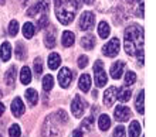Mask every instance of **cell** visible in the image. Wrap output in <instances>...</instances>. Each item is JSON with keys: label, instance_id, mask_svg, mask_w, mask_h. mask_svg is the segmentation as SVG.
<instances>
[{"label": "cell", "instance_id": "ee69618b", "mask_svg": "<svg viewBox=\"0 0 156 137\" xmlns=\"http://www.w3.org/2000/svg\"><path fill=\"white\" fill-rule=\"evenodd\" d=\"M98 96V92H97V91H94V92H92V98H97Z\"/></svg>", "mask_w": 156, "mask_h": 137}, {"label": "cell", "instance_id": "30bf717a", "mask_svg": "<svg viewBox=\"0 0 156 137\" xmlns=\"http://www.w3.org/2000/svg\"><path fill=\"white\" fill-rule=\"evenodd\" d=\"M116 95H118V89L115 86H109L104 93V103L107 106H112L116 101Z\"/></svg>", "mask_w": 156, "mask_h": 137}, {"label": "cell", "instance_id": "44dd1931", "mask_svg": "<svg viewBox=\"0 0 156 137\" xmlns=\"http://www.w3.org/2000/svg\"><path fill=\"white\" fill-rule=\"evenodd\" d=\"M60 64H61V58H60V55H58L57 53L50 54V57H48V67H50V69H57L58 67H60Z\"/></svg>", "mask_w": 156, "mask_h": 137}, {"label": "cell", "instance_id": "603a6c76", "mask_svg": "<svg viewBox=\"0 0 156 137\" xmlns=\"http://www.w3.org/2000/svg\"><path fill=\"white\" fill-rule=\"evenodd\" d=\"M98 126L102 132H105V130H108L109 127H111V119L108 117V115H101V116H99Z\"/></svg>", "mask_w": 156, "mask_h": 137}, {"label": "cell", "instance_id": "836d02e7", "mask_svg": "<svg viewBox=\"0 0 156 137\" xmlns=\"http://www.w3.org/2000/svg\"><path fill=\"white\" fill-rule=\"evenodd\" d=\"M17 33H19V23L16 20L10 21V24H9V34L10 36H17Z\"/></svg>", "mask_w": 156, "mask_h": 137}, {"label": "cell", "instance_id": "52a82bcc", "mask_svg": "<svg viewBox=\"0 0 156 137\" xmlns=\"http://www.w3.org/2000/svg\"><path fill=\"white\" fill-rule=\"evenodd\" d=\"M73 77H74V74H73V71H71L70 68H67V67L61 68L60 74H58V82H60V86H61V88H68L70 84H71V81H73Z\"/></svg>", "mask_w": 156, "mask_h": 137}, {"label": "cell", "instance_id": "ffe728a7", "mask_svg": "<svg viewBox=\"0 0 156 137\" xmlns=\"http://www.w3.org/2000/svg\"><path fill=\"white\" fill-rule=\"evenodd\" d=\"M74 41H75V37H74V33L73 31H64L62 33V45L64 47H71V45L74 44Z\"/></svg>", "mask_w": 156, "mask_h": 137}, {"label": "cell", "instance_id": "4dcf8cb0", "mask_svg": "<svg viewBox=\"0 0 156 137\" xmlns=\"http://www.w3.org/2000/svg\"><path fill=\"white\" fill-rule=\"evenodd\" d=\"M54 86V78L51 77V75H45L44 78H43V89L44 91H51Z\"/></svg>", "mask_w": 156, "mask_h": 137}, {"label": "cell", "instance_id": "f6af8a7d", "mask_svg": "<svg viewBox=\"0 0 156 137\" xmlns=\"http://www.w3.org/2000/svg\"><path fill=\"white\" fill-rule=\"evenodd\" d=\"M4 3V0H0V4H3Z\"/></svg>", "mask_w": 156, "mask_h": 137}, {"label": "cell", "instance_id": "cb8c5ba5", "mask_svg": "<svg viewBox=\"0 0 156 137\" xmlns=\"http://www.w3.org/2000/svg\"><path fill=\"white\" fill-rule=\"evenodd\" d=\"M131 96H132V91H131V89L123 88V89H121V91L118 92V95H116V99H118L119 102L125 103V102H128L129 99H131Z\"/></svg>", "mask_w": 156, "mask_h": 137}, {"label": "cell", "instance_id": "3957f363", "mask_svg": "<svg viewBox=\"0 0 156 137\" xmlns=\"http://www.w3.org/2000/svg\"><path fill=\"white\" fill-rule=\"evenodd\" d=\"M94 75H95V85H97L98 88H102V86L107 85V72L104 71V62L101 60L95 61Z\"/></svg>", "mask_w": 156, "mask_h": 137}, {"label": "cell", "instance_id": "5b68a950", "mask_svg": "<svg viewBox=\"0 0 156 137\" xmlns=\"http://www.w3.org/2000/svg\"><path fill=\"white\" fill-rule=\"evenodd\" d=\"M95 24V16L92 12H84L80 17V28L87 31V30H91Z\"/></svg>", "mask_w": 156, "mask_h": 137}, {"label": "cell", "instance_id": "8d00e7d4", "mask_svg": "<svg viewBox=\"0 0 156 137\" xmlns=\"http://www.w3.org/2000/svg\"><path fill=\"white\" fill-rule=\"evenodd\" d=\"M135 81H136L135 72H132V71H128L126 75H125V84H126V85H132V84H135Z\"/></svg>", "mask_w": 156, "mask_h": 137}, {"label": "cell", "instance_id": "ab89813d", "mask_svg": "<svg viewBox=\"0 0 156 137\" xmlns=\"http://www.w3.org/2000/svg\"><path fill=\"white\" fill-rule=\"evenodd\" d=\"M87 65H88V57L81 55L80 58H78V67L82 69V68H85Z\"/></svg>", "mask_w": 156, "mask_h": 137}, {"label": "cell", "instance_id": "ac0fdd59", "mask_svg": "<svg viewBox=\"0 0 156 137\" xmlns=\"http://www.w3.org/2000/svg\"><path fill=\"white\" fill-rule=\"evenodd\" d=\"M16 67L13 65V67H10V68L7 69V72L4 74V81H6V84L9 85V86H12L13 84H14V81H16Z\"/></svg>", "mask_w": 156, "mask_h": 137}, {"label": "cell", "instance_id": "7402d4cb", "mask_svg": "<svg viewBox=\"0 0 156 137\" xmlns=\"http://www.w3.org/2000/svg\"><path fill=\"white\" fill-rule=\"evenodd\" d=\"M109 33H111V28H109V24L105 23V21H101L98 24V36L101 38H107L109 36Z\"/></svg>", "mask_w": 156, "mask_h": 137}, {"label": "cell", "instance_id": "7a4b0ae2", "mask_svg": "<svg viewBox=\"0 0 156 137\" xmlns=\"http://www.w3.org/2000/svg\"><path fill=\"white\" fill-rule=\"evenodd\" d=\"M77 3L75 0H54V10L58 21L64 26H68L74 20L77 13Z\"/></svg>", "mask_w": 156, "mask_h": 137}, {"label": "cell", "instance_id": "4316f807", "mask_svg": "<svg viewBox=\"0 0 156 137\" xmlns=\"http://www.w3.org/2000/svg\"><path fill=\"white\" fill-rule=\"evenodd\" d=\"M144 98H145V93L144 91H140L139 93H138V98H136V110H138V113H140V115H144L145 112V108H144Z\"/></svg>", "mask_w": 156, "mask_h": 137}, {"label": "cell", "instance_id": "484cf974", "mask_svg": "<svg viewBox=\"0 0 156 137\" xmlns=\"http://www.w3.org/2000/svg\"><path fill=\"white\" fill-rule=\"evenodd\" d=\"M128 3L132 4V6H136V16L144 17V2L142 0H128Z\"/></svg>", "mask_w": 156, "mask_h": 137}, {"label": "cell", "instance_id": "7c38bea8", "mask_svg": "<svg viewBox=\"0 0 156 137\" xmlns=\"http://www.w3.org/2000/svg\"><path fill=\"white\" fill-rule=\"evenodd\" d=\"M123 69H125V62H122V61L114 62L111 67V77L114 78V79H119V78L122 77Z\"/></svg>", "mask_w": 156, "mask_h": 137}, {"label": "cell", "instance_id": "74e56055", "mask_svg": "<svg viewBox=\"0 0 156 137\" xmlns=\"http://www.w3.org/2000/svg\"><path fill=\"white\" fill-rule=\"evenodd\" d=\"M114 137H126L125 129H123L122 126H116V129L114 130Z\"/></svg>", "mask_w": 156, "mask_h": 137}, {"label": "cell", "instance_id": "6da1fadb", "mask_svg": "<svg viewBox=\"0 0 156 137\" xmlns=\"http://www.w3.org/2000/svg\"><path fill=\"white\" fill-rule=\"evenodd\" d=\"M123 47L129 55H136L144 62V28L136 24H131L125 28Z\"/></svg>", "mask_w": 156, "mask_h": 137}, {"label": "cell", "instance_id": "d4e9b609", "mask_svg": "<svg viewBox=\"0 0 156 137\" xmlns=\"http://www.w3.org/2000/svg\"><path fill=\"white\" fill-rule=\"evenodd\" d=\"M26 99L31 106H34L38 101V93L34 91V89H27L26 91Z\"/></svg>", "mask_w": 156, "mask_h": 137}, {"label": "cell", "instance_id": "b9f144b4", "mask_svg": "<svg viewBox=\"0 0 156 137\" xmlns=\"http://www.w3.org/2000/svg\"><path fill=\"white\" fill-rule=\"evenodd\" d=\"M4 109H6V108H4V105H3V103H0V116L4 113Z\"/></svg>", "mask_w": 156, "mask_h": 137}, {"label": "cell", "instance_id": "e575fe53", "mask_svg": "<svg viewBox=\"0 0 156 137\" xmlns=\"http://www.w3.org/2000/svg\"><path fill=\"white\" fill-rule=\"evenodd\" d=\"M92 125H94V117L90 116V117H87V119H84V120H82L81 127H82L84 130H91Z\"/></svg>", "mask_w": 156, "mask_h": 137}, {"label": "cell", "instance_id": "9a60e30c", "mask_svg": "<svg viewBox=\"0 0 156 137\" xmlns=\"http://www.w3.org/2000/svg\"><path fill=\"white\" fill-rule=\"evenodd\" d=\"M78 86L82 92H88L91 88V77L88 74H82L80 77V81H78Z\"/></svg>", "mask_w": 156, "mask_h": 137}, {"label": "cell", "instance_id": "ba28073f", "mask_svg": "<svg viewBox=\"0 0 156 137\" xmlns=\"http://www.w3.org/2000/svg\"><path fill=\"white\" fill-rule=\"evenodd\" d=\"M58 134V127L53 123V117H47V120L43 127V136L44 137H55Z\"/></svg>", "mask_w": 156, "mask_h": 137}, {"label": "cell", "instance_id": "d6986e66", "mask_svg": "<svg viewBox=\"0 0 156 137\" xmlns=\"http://www.w3.org/2000/svg\"><path fill=\"white\" fill-rule=\"evenodd\" d=\"M20 81L23 85H29L31 82V69L29 67H23L20 71Z\"/></svg>", "mask_w": 156, "mask_h": 137}, {"label": "cell", "instance_id": "83f0119b", "mask_svg": "<svg viewBox=\"0 0 156 137\" xmlns=\"http://www.w3.org/2000/svg\"><path fill=\"white\" fill-rule=\"evenodd\" d=\"M54 28H51V33H47L44 38V43L48 48H54L55 47V36H54Z\"/></svg>", "mask_w": 156, "mask_h": 137}, {"label": "cell", "instance_id": "f35d334b", "mask_svg": "<svg viewBox=\"0 0 156 137\" xmlns=\"http://www.w3.org/2000/svg\"><path fill=\"white\" fill-rule=\"evenodd\" d=\"M47 23H48V19H47V14H41L40 20H38V30H41V28H44L45 26H47Z\"/></svg>", "mask_w": 156, "mask_h": 137}, {"label": "cell", "instance_id": "f1b7e54d", "mask_svg": "<svg viewBox=\"0 0 156 137\" xmlns=\"http://www.w3.org/2000/svg\"><path fill=\"white\" fill-rule=\"evenodd\" d=\"M140 134V125L136 120H133L129 126V137H139Z\"/></svg>", "mask_w": 156, "mask_h": 137}, {"label": "cell", "instance_id": "1f68e13d", "mask_svg": "<svg viewBox=\"0 0 156 137\" xmlns=\"http://www.w3.org/2000/svg\"><path fill=\"white\" fill-rule=\"evenodd\" d=\"M16 57L19 58L20 61H23L26 58V47L23 43H19L16 47Z\"/></svg>", "mask_w": 156, "mask_h": 137}, {"label": "cell", "instance_id": "7bdbcfd3", "mask_svg": "<svg viewBox=\"0 0 156 137\" xmlns=\"http://www.w3.org/2000/svg\"><path fill=\"white\" fill-rule=\"evenodd\" d=\"M84 3L85 4H92L94 3V0H84Z\"/></svg>", "mask_w": 156, "mask_h": 137}, {"label": "cell", "instance_id": "2e32d148", "mask_svg": "<svg viewBox=\"0 0 156 137\" xmlns=\"http://www.w3.org/2000/svg\"><path fill=\"white\" fill-rule=\"evenodd\" d=\"M115 3L116 0H97V7L99 12H109Z\"/></svg>", "mask_w": 156, "mask_h": 137}, {"label": "cell", "instance_id": "5bb4252c", "mask_svg": "<svg viewBox=\"0 0 156 137\" xmlns=\"http://www.w3.org/2000/svg\"><path fill=\"white\" fill-rule=\"evenodd\" d=\"M10 57H12V47H10L7 41H4L2 47H0V58H2L3 62H7L10 60Z\"/></svg>", "mask_w": 156, "mask_h": 137}, {"label": "cell", "instance_id": "e0dca14e", "mask_svg": "<svg viewBox=\"0 0 156 137\" xmlns=\"http://www.w3.org/2000/svg\"><path fill=\"white\" fill-rule=\"evenodd\" d=\"M81 45H82V48H85V50H92L94 48V45H95V37L92 36V34H87V36H82L81 38Z\"/></svg>", "mask_w": 156, "mask_h": 137}, {"label": "cell", "instance_id": "bcb514c9", "mask_svg": "<svg viewBox=\"0 0 156 137\" xmlns=\"http://www.w3.org/2000/svg\"><path fill=\"white\" fill-rule=\"evenodd\" d=\"M0 96H2V92H0Z\"/></svg>", "mask_w": 156, "mask_h": 137}, {"label": "cell", "instance_id": "8fae6325", "mask_svg": "<svg viewBox=\"0 0 156 137\" xmlns=\"http://www.w3.org/2000/svg\"><path fill=\"white\" fill-rule=\"evenodd\" d=\"M131 116V109L126 106H118L115 109V119L118 122H126Z\"/></svg>", "mask_w": 156, "mask_h": 137}, {"label": "cell", "instance_id": "f546056e", "mask_svg": "<svg viewBox=\"0 0 156 137\" xmlns=\"http://www.w3.org/2000/svg\"><path fill=\"white\" fill-rule=\"evenodd\" d=\"M34 33H36V28H34L33 23H26V24L23 26V36H24L26 38H31V37L34 36Z\"/></svg>", "mask_w": 156, "mask_h": 137}, {"label": "cell", "instance_id": "d6a6232c", "mask_svg": "<svg viewBox=\"0 0 156 137\" xmlns=\"http://www.w3.org/2000/svg\"><path fill=\"white\" fill-rule=\"evenodd\" d=\"M9 136H10V137H20L21 136L20 126H19V125L10 126V129H9Z\"/></svg>", "mask_w": 156, "mask_h": 137}, {"label": "cell", "instance_id": "8992f818", "mask_svg": "<svg viewBox=\"0 0 156 137\" xmlns=\"http://www.w3.org/2000/svg\"><path fill=\"white\" fill-rule=\"evenodd\" d=\"M85 108H87V102L84 101L80 95H77V96L74 98L73 103H71V112H73V115H74L75 117H81L84 110H85Z\"/></svg>", "mask_w": 156, "mask_h": 137}, {"label": "cell", "instance_id": "60d3db41", "mask_svg": "<svg viewBox=\"0 0 156 137\" xmlns=\"http://www.w3.org/2000/svg\"><path fill=\"white\" fill-rule=\"evenodd\" d=\"M71 137H82L81 130H74V132H73V134H71Z\"/></svg>", "mask_w": 156, "mask_h": 137}, {"label": "cell", "instance_id": "4fadbf2b", "mask_svg": "<svg viewBox=\"0 0 156 137\" xmlns=\"http://www.w3.org/2000/svg\"><path fill=\"white\" fill-rule=\"evenodd\" d=\"M12 112L16 117H20L23 113H24V103L20 98H16L12 103Z\"/></svg>", "mask_w": 156, "mask_h": 137}, {"label": "cell", "instance_id": "277c9868", "mask_svg": "<svg viewBox=\"0 0 156 137\" xmlns=\"http://www.w3.org/2000/svg\"><path fill=\"white\" fill-rule=\"evenodd\" d=\"M119 48H121V43H119L118 38H112V40H109L107 43V44L102 47V53L104 55H107V57H116L119 53Z\"/></svg>", "mask_w": 156, "mask_h": 137}, {"label": "cell", "instance_id": "9c48e42d", "mask_svg": "<svg viewBox=\"0 0 156 137\" xmlns=\"http://www.w3.org/2000/svg\"><path fill=\"white\" fill-rule=\"evenodd\" d=\"M47 9H48L47 0H44V2H38V3L34 4L33 7H30L29 10H27V14H29L30 17H36L37 16V13L38 14H45Z\"/></svg>", "mask_w": 156, "mask_h": 137}, {"label": "cell", "instance_id": "d590c367", "mask_svg": "<svg viewBox=\"0 0 156 137\" xmlns=\"http://www.w3.org/2000/svg\"><path fill=\"white\" fill-rule=\"evenodd\" d=\"M34 72H36L37 77L43 74V61H41V58H36V61H34Z\"/></svg>", "mask_w": 156, "mask_h": 137}]
</instances>
